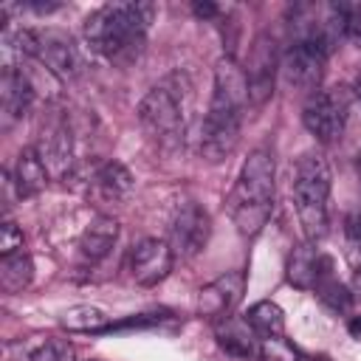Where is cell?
Instances as JSON below:
<instances>
[{
  "instance_id": "30",
  "label": "cell",
  "mask_w": 361,
  "mask_h": 361,
  "mask_svg": "<svg viewBox=\"0 0 361 361\" xmlns=\"http://www.w3.org/2000/svg\"><path fill=\"white\" fill-rule=\"evenodd\" d=\"M347 333H350L355 341H361V316H353V319L347 322Z\"/></svg>"
},
{
  "instance_id": "26",
  "label": "cell",
  "mask_w": 361,
  "mask_h": 361,
  "mask_svg": "<svg viewBox=\"0 0 361 361\" xmlns=\"http://www.w3.org/2000/svg\"><path fill=\"white\" fill-rule=\"evenodd\" d=\"M344 17V37L361 48V3H336Z\"/></svg>"
},
{
  "instance_id": "8",
  "label": "cell",
  "mask_w": 361,
  "mask_h": 361,
  "mask_svg": "<svg viewBox=\"0 0 361 361\" xmlns=\"http://www.w3.org/2000/svg\"><path fill=\"white\" fill-rule=\"evenodd\" d=\"M34 59L59 79L82 73V54L73 37L62 28H34Z\"/></svg>"
},
{
  "instance_id": "16",
  "label": "cell",
  "mask_w": 361,
  "mask_h": 361,
  "mask_svg": "<svg viewBox=\"0 0 361 361\" xmlns=\"http://www.w3.org/2000/svg\"><path fill=\"white\" fill-rule=\"evenodd\" d=\"M8 180L17 192V197H34L45 189L48 183V166L45 161L39 158V152L34 147H23L17 152V161L8 172Z\"/></svg>"
},
{
  "instance_id": "32",
  "label": "cell",
  "mask_w": 361,
  "mask_h": 361,
  "mask_svg": "<svg viewBox=\"0 0 361 361\" xmlns=\"http://www.w3.org/2000/svg\"><path fill=\"white\" fill-rule=\"evenodd\" d=\"M299 361H327V358H313V355H302Z\"/></svg>"
},
{
  "instance_id": "31",
  "label": "cell",
  "mask_w": 361,
  "mask_h": 361,
  "mask_svg": "<svg viewBox=\"0 0 361 361\" xmlns=\"http://www.w3.org/2000/svg\"><path fill=\"white\" fill-rule=\"evenodd\" d=\"M355 290H358V296H361V268H358V274H355Z\"/></svg>"
},
{
  "instance_id": "4",
  "label": "cell",
  "mask_w": 361,
  "mask_h": 361,
  "mask_svg": "<svg viewBox=\"0 0 361 361\" xmlns=\"http://www.w3.org/2000/svg\"><path fill=\"white\" fill-rule=\"evenodd\" d=\"M290 197L299 217V226L305 231L307 243H319L327 234L330 226V166L327 158L316 149L302 152L293 164L290 175Z\"/></svg>"
},
{
  "instance_id": "11",
  "label": "cell",
  "mask_w": 361,
  "mask_h": 361,
  "mask_svg": "<svg viewBox=\"0 0 361 361\" xmlns=\"http://www.w3.org/2000/svg\"><path fill=\"white\" fill-rule=\"evenodd\" d=\"M34 149L45 161L48 172H54L59 178H68L73 172V135H71V127L62 116H48L42 121V130H39Z\"/></svg>"
},
{
  "instance_id": "14",
  "label": "cell",
  "mask_w": 361,
  "mask_h": 361,
  "mask_svg": "<svg viewBox=\"0 0 361 361\" xmlns=\"http://www.w3.org/2000/svg\"><path fill=\"white\" fill-rule=\"evenodd\" d=\"M243 290H245V274L243 271H226L197 290V313L209 316V319L231 316V310L243 299Z\"/></svg>"
},
{
  "instance_id": "35",
  "label": "cell",
  "mask_w": 361,
  "mask_h": 361,
  "mask_svg": "<svg viewBox=\"0 0 361 361\" xmlns=\"http://www.w3.org/2000/svg\"><path fill=\"white\" fill-rule=\"evenodd\" d=\"M87 361H99V358H87Z\"/></svg>"
},
{
  "instance_id": "10",
  "label": "cell",
  "mask_w": 361,
  "mask_h": 361,
  "mask_svg": "<svg viewBox=\"0 0 361 361\" xmlns=\"http://www.w3.org/2000/svg\"><path fill=\"white\" fill-rule=\"evenodd\" d=\"M212 234V217L203 206L197 203H186L175 212V220L169 226V248L175 254V259H192L197 257Z\"/></svg>"
},
{
  "instance_id": "1",
  "label": "cell",
  "mask_w": 361,
  "mask_h": 361,
  "mask_svg": "<svg viewBox=\"0 0 361 361\" xmlns=\"http://www.w3.org/2000/svg\"><path fill=\"white\" fill-rule=\"evenodd\" d=\"M245 110H248L245 71L237 65L231 54H226L214 65L212 99H209V110L200 127V155L209 164H217L234 152Z\"/></svg>"
},
{
  "instance_id": "13",
  "label": "cell",
  "mask_w": 361,
  "mask_h": 361,
  "mask_svg": "<svg viewBox=\"0 0 361 361\" xmlns=\"http://www.w3.org/2000/svg\"><path fill=\"white\" fill-rule=\"evenodd\" d=\"M37 99V85L31 73L20 68H3L0 76V116H3V130L14 127L34 104Z\"/></svg>"
},
{
  "instance_id": "33",
  "label": "cell",
  "mask_w": 361,
  "mask_h": 361,
  "mask_svg": "<svg viewBox=\"0 0 361 361\" xmlns=\"http://www.w3.org/2000/svg\"><path fill=\"white\" fill-rule=\"evenodd\" d=\"M355 169H358V178H361V152H358V161H355Z\"/></svg>"
},
{
  "instance_id": "20",
  "label": "cell",
  "mask_w": 361,
  "mask_h": 361,
  "mask_svg": "<svg viewBox=\"0 0 361 361\" xmlns=\"http://www.w3.org/2000/svg\"><path fill=\"white\" fill-rule=\"evenodd\" d=\"M245 322H248L251 330L259 336V341H262V338H276V336L285 333V313H282V307H279L276 302H271V299L254 302V305L248 307V313H245Z\"/></svg>"
},
{
  "instance_id": "15",
  "label": "cell",
  "mask_w": 361,
  "mask_h": 361,
  "mask_svg": "<svg viewBox=\"0 0 361 361\" xmlns=\"http://www.w3.org/2000/svg\"><path fill=\"white\" fill-rule=\"evenodd\" d=\"M330 268H333V259L327 254H322L316 248V243H305V245H299V248L290 251L288 265H285V276H288V282L293 288L313 290L316 282H319V276L324 271H330Z\"/></svg>"
},
{
  "instance_id": "6",
  "label": "cell",
  "mask_w": 361,
  "mask_h": 361,
  "mask_svg": "<svg viewBox=\"0 0 361 361\" xmlns=\"http://www.w3.org/2000/svg\"><path fill=\"white\" fill-rule=\"evenodd\" d=\"M347 113H350V102L344 90H316L307 96L302 107V124L316 141L330 144L341 138L347 127Z\"/></svg>"
},
{
  "instance_id": "25",
  "label": "cell",
  "mask_w": 361,
  "mask_h": 361,
  "mask_svg": "<svg viewBox=\"0 0 361 361\" xmlns=\"http://www.w3.org/2000/svg\"><path fill=\"white\" fill-rule=\"evenodd\" d=\"M259 355H262L265 361H299V358H302L299 350H296L290 341H285L282 336H276V338H262V341H259Z\"/></svg>"
},
{
  "instance_id": "5",
  "label": "cell",
  "mask_w": 361,
  "mask_h": 361,
  "mask_svg": "<svg viewBox=\"0 0 361 361\" xmlns=\"http://www.w3.org/2000/svg\"><path fill=\"white\" fill-rule=\"evenodd\" d=\"M138 118H141L144 130L149 133V138L158 141L161 147H178L183 141L186 113H183V104L178 102V96L166 85L147 90V96L138 104Z\"/></svg>"
},
{
  "instance_id": "18",
  "label": "cell",
  "mask_w": 361,
  "mask_h": 361,
  "mask_svg": "<svg viewBox=\"0 0 361 361\" xmlns=\"http://www.w3.org/2000/svg\"><path fill=\"white\" fill-rule=\"evenodd\" d=\"M133 183L135 180H133L130 169L124 164H118V161H99V164H93L90 175H87V186H93L107 200H124V197H130Z\"/></svg>"
},
{
  "instance_id": "19",
  "label": "cell",
  "mask_w": 361,
  "mask_h": 361,
  "mask_svg": "<svg viewBox=\"0 0 361 361\" xmlns=\"http://www.w3.org/2000/svg\"><path fill=\"white\" fill-rule=\"evenodd\" d=\"M118 240V220L116 217H107V214H99L87 223V228L82 231L79 237V254L90 262H99L110 254V248L116 245Z\"/></svg>"
},
{
  "instance_id": "22",
  "label": "cell",
  "mask_w": 361,
  "mask_h": 361,
  "mask_svg": "<svg viewBox=\"0 0 361 361\" xmlns=\"http://www.w3.org/2000/svg\"><path fill=\"white\" fill-rule=\"evenodd\" d=\"M59 324L65 330H73V333H99V330H107V313L96 305H73L68 310H62L59 316Z\"/></svg>"
},
{
  "instance_id": "28",
  "label": "cell",
  "mask_w": 361,
  "mask_h": 361,
  "mask_svg": "<svg viewBox=\"0 0 361 361\" xmlns=\"http://www.w3.org/2000/svg\"><path fill=\"white\" fill-rule=\"evenodd\" d=\"M192 11H195L200 20H212V17L217 14V6H214V3H195Z\"/></svg>"
},
{
  "instance_id": "2",
  "label": "cell",
  "mask_w": 361,
  "mask_h": 361,
  "mask_svg": "<svg viewBox=\"0 0 361 361\" xmlns=\"http://www.w3.org/2000/svg\"><path fill=\"white\" fill-rule=\"evenodd\" d=\"M152 17V3H107L87 14L82 34L93 54L113 62H130L141 51Z\"/></svg>"
},
{
  "instance_id": "3",
  "label": "cell",
  "mask_w": 361,
  "mask_h": 361,
  "mask_svg": "<svg viewBox=\"0 0 361 361\" xmlns=\"http://www.w3.org/2000/svg\"><path fill=\"white\" fill-rule=\"evenodd\" d=\"M274 155L265 147H257L243 161L237 183L228 195V212L243 237H254L262 231L274 212Z\"/></svg>"
},
{
  "instance_id": "21",
  "label": "cell",
  "mask_w": 361,
  "mask_h": 361,
  "mask_svg": "<svg viewBox=\"0 0 361 361\" xmlns=\"http://www.w3.org/2000/svg\"><path fill=\"white\" fill-rule=\"evenodd\" d=\"M34 279V259L25 251L8 254L0 259V285L6 293H20Z\"/></svg>"
},
{
  "instance_id": "24",
  "label": "cell",
  "mask_w": 361,
  "mask_h": 361,
  "mask_svg": "<svg viewBox=\"0 0 361 361\" xmlns=\"http://www.w3.org/2000/svg\"><path fill=\"white\" fill-rule=\"evenodd\" d=\"M28 361H73V344L68 338H48L34 347Z\"/></svg>"
},
{
  "instance_id": "27",
  "label": "cell",
  "mask_w": 361,
  "mask_h": 361,
  "mask_svg": "<svg viewBox=\"0 0 361 361\" xmlns=\"http://www.w3.org/2000/svg\"><path fill=\"white\" fill-rule=\"evenodd\" d=\"M17 251H23V231L14 220L6 217L3 226H0V254L8 257V254H17Z\"/></svg>"
},
{
  "instance_id": "9",
  "label": "cell",
  "mask_w": 361,
  "mask_h": 361,
  "mask_svg": "<svg viewBox=\"0 0 361 361\" xmlns=\"http://www.w3.org/2000/svg\"><path fill=\"white\" fill-rule=\"evenodd\" d=\"M276 68H279V54L276 45L268 34H259L248 51L245 62V85H248V107H262L274 96V82H276Z\"/></svg>"
},
{
  "instance_id": "34",
  "label": "cell",
  "mask_w": 361,
  "mask_h": 361,
  "mask_svg": "<svg viewBox=\"0 0 361 361\" xmlns=\"http://www.w3.org/2000/svg\"><path fill=\"white\" fill-rule=\"evenodd\" d=\"M355 87H358V96H361V76H358V85Z\"/></svg>"
},
{
  "instance_id": "17",
  "label": "cell",
  "mask_w": 361,
  "mask_h": 361,
  "mask_svg": "<svg viewBox=\"0 0 361 361\" xmlns=\"http://www.w3.org/2000/svg\"><path fill=\"white\" fill-rule=\"evenodd\" d=\"M214 338L228 355H237V358L259 355V336L251 330V324L245 319H237V316L217 319L214 322Z\"/></svg>"
},
{
  "instance_id": "7",
  "label": "cell",
  "mask_w": 361,
  "mask_h": 361,
  "mask_svg": "<svg viewBox=\"0 0 361 361\" xmlns=\"http://www.w3.org/2000/svg\"><path fill=\"white\" fill-rule=\"evenodd\" d=\"M327 48L310 39H290L288 51L279 59V68L285 73V82L302 93H316L322 90L324 79V62H327Z\"/></svg>"
},
{
  "instance_id": "29",
  "label": "cell",
  "mask_w": 361,
  "mask_h": 361,
  "mask_svg": "<svg viewBox=\"0 0 361 361\" xmlns=\"http://www.w3.org/2000/svg\"><path fill=\"white\" fill-rule=\"evenodd\" d=\"M62 3H28V8L31 11H37V14H48V11H56Z\"/></svg>"
},
{
  "instance_id": "12",
  "label": "cell",
  "mask_w": 361,
  "mask_h": 361,
  "mask_svg": "<svg viewBox=\"0 0 361 361\" xmlns=\"http://www.w3.org/2000/svg\"><path fill=\"white\" fill-rule=\"evenodd\" d=\"M172 265H175V254H172L166 240L144 237L130 251V276L144 288H152V285L164 282L169 276Z\"/></svg>"
},
{
  "instance_id": "23",
  "label": "cell",
  "mask_w": 361,
  "mask_h": 361,
  "mask_svg": "<svg viewBox=\"0 0 361 361\" xmlns=\"http://www.w3.org/2000/svg\"><path fill=\"white\" fill-rule=\"evenodd\" d=\"M313 290H316V296L322 299V305H327V307L336 310V313H344V310H350V305H353V290L333 274V268L319 276V282H316Z\"/></svg>"
}]
</instances>
